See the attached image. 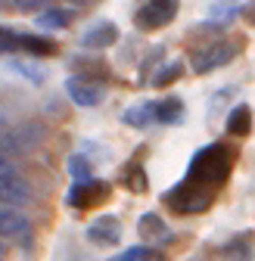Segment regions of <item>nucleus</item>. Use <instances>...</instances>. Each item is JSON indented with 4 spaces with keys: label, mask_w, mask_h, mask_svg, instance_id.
Instances as JSON below:
<instances>
[{
    "label": "nucleus",
    "mask_w": 255,
    "mask_h": 261,
    "mask_svg": "<svg viewBox=\"0 0 255 261\" xmlns=\"http://www.w3.org/2000/svg\"><path fill=\"white\" fill-rule=\"evenodd\" d=\"M234 168V152L224 146V143H212V146H202L193 162H190V168L184 174L187 184H196V187H209V190H218L221 184L227 180Z\"/></svg>",
    "instance_id": "obj_1"
},
{
    "label": "nucleus",
    "mask_w": 255,
    "mask_h": 261,
    "mask_svg": "<svg viewBox=\"0 0 255 261\" xmlns=\"http://www.w3.org/2000/svg\"><path fill=\"white\" fill-rule=\"evenodd\" d=\"M215 193L218 190H209V187H196V184L181 180L174 190L165 193V205L171 212H177V215H202V212L212 208Z\"/></svg>",
    "instance_id": "obj_2"
},
{
    "label": "nucleus",
    "mask_w": 255,
    "mask_h": 261,
    "mask_svg": "<svg viewBox=\"0 0 255 261\" xmlns=\"http://www.w3.org/2000/svg\"><path fill=\"white\" fill-rule=\"evenodd\" d=\"M174 16H177V0H140L134 22L143 31H156V28H165L168 22H174Z\"/></svg>",
    "instance_id": "obj_3"
},
{
    "label": "nucleus",
    "mask_w": 255,
    "mask_h": 261,
    "mask_svg": "<svg viewBox=\"0 0 255 261\" xmlns=\"http://www.w3.org/2000/svg\"><path fill=\"white\" fill-rule=\"evenodd\" d=\"M234 56H237V47H234L231 41H215V44L196 50L190 62H193V72H196V75H209V72L221 69V65H227Z\"/></svg>",
    "instance_id": "obj_4"
},
{
    "label": "nucleus",
    "mask_w": 255,
    "mask_h": 261,
    "mask_svg": "<svg viewBox=\"0 0 255 261\" xmlns=\"http://www.w3.org/2000/svg\"><path fill=\"white\" fill-rule=\"evenodd\" d=\"M106 196H109V180H100V177H90V180H81L69 190L66 196V202L78 212L84 208H93V205H103L106 202Z\"/></svg>",
    "instance_id": "obj_5"
},
{
    "label": "nucleus",
    "mask_w": 255,
    "mask_h": 261,
    "mask_svg": "<svg viewBox=\"0 0 255 261\" xmlns=\"http://www.w3.org/2000/svg\"><path fill=\"white\" fill-rule=\"evenodd\" d=\"M66 93L72 96V103L81 106V109H93V106L103 103V87L93 78H87V75H72L66 81Z\"/></svg>",
    "instance_id": "obj_6"
},
{
    "label": "nucleus",
    "mask_w": 255,
    "mask_h": 261,
    "mask_svg": "<svg viewBox=\"0 0 255 261\" xmlns=\"http://www.w3.org/2000/svg\"><path fill=\"white\" fill-rule=\"evenodd\" d=\"M0 240H13V243H28L31 240V221L10 205H0Z\"/></svg>",
    "instance_id": "obj_7"
},
{
    "label": "nucleus",
    "mask_w": 255,
    "mask_h": 261,
    "mask_svg": "<svg viewBox=\"0 0 255 261\" xmlns=\"http://www.w3.org/2000/svg\"><path fill=\"white\" fill-rule=\"evenodd\" d=\"M115 41H118V25L109 22V19L93 22V25L84 31V35L78 38V44H81L84 50H109Z\"/></svg>",
    "instance_id": "obj_8"
},
{
    "label": "nucleus",
    "mask_w": 255,
    "mask_h": 261,
    "mask_svg": "<svg viewBox=\"0 0 255 261\" xmlns=\"http://www.w3.org/2000/svg\"><path fill=\"white\" fill-rule=\"evenodd\" d=\"M121 233H124V230H121V221H118L115 215H100L97 221L87 227V240H90L93 246H118Z\"/></svg>",
    "instance_id": "obj_9"
},
{
    "label": "nucleus",
    "mask_w": 255,
    "mask_h": 261,
    "mask_svg": "<svg viewBox=\"0 0 255 261\" xmlns=\"http://www.w3.org/2000/svg\"><path fill=\"white\" fill-rule=\"evenodd\" d=\"M28 196H31V190H28V184H25L19 174H13V177H0V205L19 208V205L28 202Z\"/></svg>",
    "instance_id": "obj_10"
},
{
    "label": "nucleus",
    "mask_w": 255,
    "mask_h": 261,
    "mask_svg": "<svg viewBox=\"0 0 255 261\" xmlns=\"http://www.w3.org/2000/svg\"><path fill=\"white\" fill-rule=\"evenodd\" d=\"M72 22H75V10H66V7H47L35 16V25L44 31H62Z\"/></svg>",
    "instance_id": "obj_11"
},
{
    "label": "nucleus",
    "mask_w": 255,
    "mask_h": 261,
    "mask_svg": "<svg viewBox=\"0 0 255 261\" xmlns=\"http://www.w3.org/2000/svg\"><path fill=\"white\" fill-rule=\"evenodd\" d=\"M149 115L159 124H177L184 118V103L177 96H165V100H159V103H149Z\"/></svg>",
    "instance_id": "obj_12"
},
{
    "label": "nucleus",
    "mask_w": 255,
    "mask_h": 261,
    "mask_svg": "<svg viewBox=\"0 0 255 261\" xmlns=\"http://www.w3.org/2000/svg\"><path fill=\"white\" fill-rule=\"evenodd\" d=\"M19 50H25L31 56H53L59 50V44L44 35H19Z\"/></svg>",
    "instance_id": "obj_13"
},
{
    "label": "nucleus",
    "mask_w": 255,
    "mask_h": 261,
    "mask_svg": "<svg viewBox=\"0 0 255 261\" xmlns=\"http://www.w3.org/2000/svg\"><path fill=\"white\" fill-rule=\"evenodd\" d=\"M137 230H140V237L143 240H168V224L159 218L156 212H146V215H140V221H137Z\"/></svg>",
    "instance_id": "obj_14"
},
{
    "label": "nucleus",
    "mask_w": 255,
    "mask_h": 261,
    "mask_svg": "<svg viewBox=\"0 0 255 261\" xmlns=\"http://www.w3.org/2000/svg\"><path fill=\"white\" fill-rule=\"evenodd\" d=\"M249 130H252V109H249L246 103H240V106H234L231 115H227V134L246 137Z\"/></svg>",
    "instance_id": "obj_15"
},
{
    "label": "nucleus",
    "mask_w": 255,
    "mask_h": 261,
    "mask_svg": "<svg viewBox=\"0 0 255 261\" xmlns=\"http://www.w3.org/2000/svg\"><path fill=\"white\" fill-rule=\"evenodd\" d=\"M121 180H124V190H131V193H146L149 184H146V171L140 162H128L124 171H121Z\"/></svg>",
    "instance_id": "obj_16"
},
{
    "label": "nucleus",
    "mask_w": 255,
    "mask_h": 261,
    "mask_svg": "<svg viewBox=\"0 0 255 261\" xmlns=\"http://www.w3.org/2000/svg\"><path fill=\"white\" fill-rule=\"evenodd\" d=\"M181 75H184V65H181V62H168V65H162V69L152 72L149 84H152V87H168V84L177 81Z\"/></svg>",
    "instance_id": "obj_17"
},
{
    "label": "nucleus",
    "mask_w": 255,
    "mask_h": 261,
    "mask_svg": "<svg viewBox=\"0 0 255 261\" xmlns=\"http://www.w3.org/2000/svg\"><path fill=\"white\" fill-rule=\"evenodd\" d=\"M69 174L75 177V184H81V180H90V177H93V165H90V159H87L84 152H75V155L69 159Z\"/></svg>",
    "instance_id": "obj_18"
},
{
    "label": "nucleus",
    "mask_w": 255,
    "mask_h": 261,
    "mask_svg": "<svg viewBox=\"0 0 255 261\" xmlns=\"http://www.w3.org/2000/svg\"><path fill=\"white\" fill-rule=\"evenodd\" d=\"M121 121H124V124H131V127H146V124H152L149 103H137V106H131V109H124Z\"/></svg>",
    "instance_id": "obj_19"
},
{
    "label": "nucleus",
    "mask_w": 255,
    "mask_h": 261,
    "mask_svg": "<svg viewBox=\"0 0 255 261\" xmlns=\"http://www.w3.org/2000/svg\"><path fill=\"white\" fill-rule=\"evenodd\" d=\"M224 255H227L231 261H249V255H252V243H249V237L243 233V237L231 240V243L224 246Z\"/></svg>",
    "instance_id": "obj_20"
},
{
    "label": "nucleus",
    "mask_w": 255,
    "mask_h": 261,
    "mask_svg": "<svg viewBox=\"0 0 255 261\" xmlns=\"http://www.w3.org/2000/svg\"><path fill=\"white\" fill-rule=\"evenodd\" d=\"M16 69H19L22 75H28V78L35 81V84H41V81L47 78V72L41 69V65H31V62H16Z\"/></svg>",
    "instance_id": "obj_21"
},
{
    "label": "nucleus",
    "mask_w": 255,
    "mask_h": 261,
    "mask_svg": "<svg viewBox=\"0 0 255 261\" xmlns=\"http://www.w3.org/2000/svg\"><path fill=\"white\" fill-rule=\"evenodd\" d=\"M13 7H16L19 13H35V10L50 7V0H13Z\"/></svg>",
    "instance_id": "obj_22"
},
{
    "label": "nucleus",
    "mask_w": 255,
    "mask_h": 261,
    "mask_svg": "<svg viewBox=\"0 0 255 261\" xmlns=\"http://www.w3.org/2000/svg\"><path fill=\"white\" fill-rule=\"evenodd\" d=\"M140 252H143V246H131V249H124L121 255H112V258H106V261H137Z\"/></svg>",
    "instance_id": "obj_23"
},
{
    "label": "nucleus",
    "mask_w": 255,
    "mask_h": 261,
    "mask_svg": "<svg viewBox=\"0 0 255 261\" xmlns=\"http://www.w3.org/2000/svg\"><path fill=\"white\" fill-rule=\"evenodd\" d=\"M13 174H19V171H16V165L10 162V155H7V152H0V177H13Z\"/></svg>",
    "instance_id": "obj_24"
},
{
    "label": "nucleus",
    "mask_w": 255,
    "mask_h": 261,
    "mask_svg": "<svg viewBox=\"0 0 255 261\" xmlns=\"http://www.w3.org/2000/svg\"><path fill=\"white\" fill-rule=\"evenodd\" d=\"M137 261H165V258L159 255L156 249H146V246H143V252H140V258H137Z\"/></svg>",
    "instance_id": "obj_25"
},
{
    "label": "nucleus",
    "mask_w": 255,
    "mask_h": 261,
    "mask_svg": "<svg viewBox=\"0 0 255 261\" xmlns=\"http://www.w3.org/2000/svg\"><path fill=\"white\" fill-rule=\"evenodd\" d=\"M7 130H10V124H7V118H4V115H0V137H4Z\"/></svg>",
    "instance_id": "obj_26"
},
{
    "label": "nucleus",
    "mask_w": 255,
    "mask_h": 261,
    "mask_svg": "<svg viewBox=\"0 0 255 261\" xmlns=\"http://www.w3.org/2000/svg\"><path fill=\"white\" fill-rule=\"evenodd\" d=\"M0 255H4V243H0Z\"/></svg>",
    "instance_id": "obj_27"
}]
</instances>
